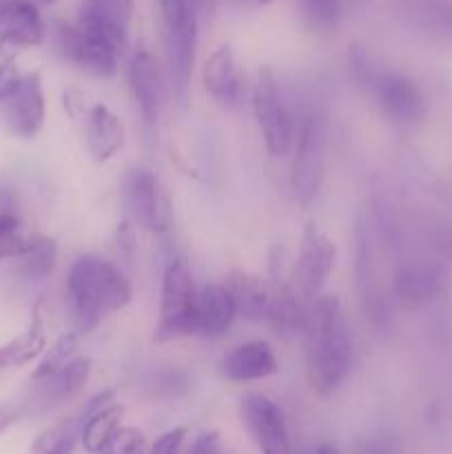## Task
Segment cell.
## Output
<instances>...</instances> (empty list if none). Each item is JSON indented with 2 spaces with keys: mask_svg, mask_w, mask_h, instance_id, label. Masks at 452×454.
<instances>
[{
  "mask_svg": "<svg viewBox=\"0 0 452 454\" xmlns=\"http://www.w3.org/2000/svg\"><path fill=\"white\" fill-rule=\"evenodd\" d=\"M66 300L78 335H87L109 315L127 309L133 300L131 279L97 255H82L66 275Z\"/></svg>",
  "mask_w": 452,
  "mask_h": 454,
  "instance_id": "7a4b0ae2",
  "label": "cell"
},
{
  "mask_svg": "<svg viewBox=\"0 0 452 454\" xmlns=\"http://www.w3.org/2000/svg\"><path fill=\"white\" fill-rule=\"evenodd\" d=\"M44 348H47V322H44L43 306L38 304L34 309L29 328L0 346V371L29 366L31 362L40 359Z\"/></svg>",
  "mask_w": 452,
  "mask_h": 454,
  "instance_id": "7402d4cb",
  "label": "cell"
},
{
  "mask_svg": "<svg viewBox=\"0 0 452 454\" xmlns=\"http://www.w3.org/2000/svg\"><path fill=\"white\" fill-rule=\"evenodd\" d=\"M38 235L25 229V222L13 207H0V260H18L25 255Z\"/></svg>",
  "mask_w": 452,
  "mask_h": 454,
  "instance_id": "cb8c5ba5",
  "label": "cell"
},
{
  "mask_svg": "<svg viewBox=\"0 0 452 454\" xmlns=\"http://www.w3.org/2000/svg\"><path fill=\"white\" fill-rule=\"evenodd\" d=\"M47 25L38 4L31 0H7L0 12V58H16L18 51L40 47Z\"/></svg>",
  "mask_w": 452,
  "mask_h": 454,
  "instance_id": "4fadbf2b",
  "label": "cell"
},
{
  "mask_svg": "<svg viewBox=\"0 0 452 454\" xmlns=\"http://www.w3.org/2000/svg\"><path fill=\"white\" fill-rule=\"evenodd\" d=\"M31 3H34V4H38L40 9H44V7H51V4H56L58 0H31Z\"/></svg>",
  "mask_w": 452,
  "mask_h": 454,
  "instance_id": "f35d334b",
  "label": "cell"
},
{
  "mask_svg": "<svg viewBox=\"0 0 452 454\" xmlns=\"http://www.w3.org/2000/svg\"><path fill=\"white\" fill-rule=\"evenodd\" d=\"M22 75L25 74L18 69L16 58H0V102H4L16 91Z\"/></svg>",
  "mask_w": 452,
  "mask_h": 454,
  "instance_id": "d6a6232c",
  "label": "cell"
},
{
  "mask_svg": "<svg viewBox=\"0 0 452 454\" xmlns=\"http://www.w3.org/2000/svg\"><path fill=\"white\" fill-rule=\"evenodd\" d=\"M80 9L129 34L133 18V0H82Z\"/></svg>",
  "mask_w": 452,
  "mask_h": 454,
  "instance_id": "f1b7e54d",
  "label": "cell"
},
{
  "mask_svg": "<svg viewBox=\"0 0 452 454\" xmlns=\"http://www.w3.org/2000/svg\"><path fill=\"white\" fill-rule=\"evenodd\" d=\"M129 87H131L133 100L140 109L144 124L153 127L160 118V106H162V74L153 53L146 47H137L129 58L127 67Z\"/></svg>",
  "mask_w": 452,
  "mask_h": 454,
  "instance_id": "5bb4252c",
  "label": "cell"
},
{
  "mask_svg": "<svg viewBox=\"0 0 452 454\" xmlns=\"http://www.w3.org/2000/svg\"><path fill=\"white\" fill-rule=\"evenodd\" d=\"M368 3H370V0H344L346 16H348V13H359V12H363Z\"/></svg>",
  "mask_w": 452,
  "mask_h": 454,
  "instance_id": "8d00e7d4",
  "label": "cell"
},
{
  "mask_svg": "<svg viewBox=\"0 0 452 454\" xmlns=\"http://www.w3.org/2000/svg\"><path fill=\"white\" fill-rule=\"evenodd\" d=\"M124 408L115 402L113 390H102L96 397H91L84 406L82 430H80V443L87 452L102 454L122 426Z\"/></svg>",
  "mask_w": 452,
  "mask_h": 454,
  "instance_id": "9a60e30c",
  "label": "cell"
},
{
  "mask_svg": "<svg viewBox=\"0 0 452 454\" xmlns=\"http://www.w3.org/2000/svg\"><path fill=\"white\" fill-rule=\"evenodd\" d=\"M4 4H7V0H0V12H3V9H4Z\"/></svg>",
  "mask_w": 452,
  "mask_h": 454,
  "instance_id": "ab89813d",
  "label": "cell"
},
{
  "mask_svg": "<svg viewBox=\"0 0 452 454\" xmlns=\"http://www.w3.org/2000/svg\"><path fill=\"white\" fill-rule=\"evenodd\" d=\"M450 3H452V0H450Z\"/></svg>",
  "mask_w": 452,
  "mask_h": 454,
  "instance_id": "60d3db41",
  "label": "cell"
},
{
  "mask_svg": "<svg viewBox=\"0 0 452 454\" xmlns=\"http://www.w3.org/2000/svg\"><path fill=\"white\" fill-rule=\"evenodd\" d=\"M441 266L428 260H410L399 264L393 278V293L401 304L424 306L441 293Z\"/></svg>",
  "mask_w": 452,
  "mask_h": 454,
  "instance_id": "ac0fdd59",
  "label": "cell"
},
{
  "mask_svg": "<svg viewBox=\"0 0 452 454\" xmlns=\"http://www.w3.org/2000/svg\"><path fill=\"white\" fill-rule=\"evenodd\" d=\"M297 9L310 31L331 34L346 16L344 0H297Z\"/></svg>",
  "mask_w": 452,
  "mask_h": 454,
  "instance_id": "4316f807",
  "label": "cell"
},
{
  "mask_svg": "<svg viewBox=\"0 0 452 454\" xmlns=\"http://www.w3.org/2000/svg\"><path fill=\"white\" fill-rule=\"evenodd\" d=\"M82 136L89 155L96 162L113 160L124 149V142H127L124 122L102 102L89 106L87 114H84Z\"/></svg>",
  "mask_w": 452,
  "mask_h": 454,
  "instance_id": "2e32d148",
  "label": "cell"
},
{
  "mask_svg": "<svg viewBox=\"0 0 452 454\" xmlns=\"http://www.w3.org/2000/svg\"><path fill=\"white\" fill-rule=\"evenodd\" d=\"M401 12L415 29L439 47L452 49V3L450 0H399Z\"/></svg>",
  "mask_w": 452,
  "mask_h": 454,
  "instance_id": "44dd1931",
  "label": "cell"
},
{
  "mask_svg": "<svg viewBox=\"0 0 452 454\" xmlns=\"http://www.w3.org/2000/svg\"><path fill=\"white\" fill-rule=\"evenodd\" d=\"M186 454H226V448L222 443L220 433L217 430H208V433H202L199 437H195V442L191 443Z\"/></svg>",
  "mask_w": 452,
  "mask_h": 454,
  "instance_id": "836d02e7",
  "label": "cell"
},
{
  "mask_svg": "<svg viewBox=\"0 0 452 454\" xmlns=\"http://www.w3.org/2000/svg\"><path fill=\"white\" fill-rule=\"evenodd\" d=\"M89 377H91V359L82 357V355L60 371L51 372V375L35 377V380H31L29 397L20 406L22 412H44L60 406V403H66L87 386Z\"/></svg>",
  "mask_w": 452,
  "mask_h": 454,
  "instance_id": "7c38bea8",
  "label": "cell"
},
{
  "mask_svg": "<svg viewBox=\"0 0 452 454\" xmlns=\"http://www.w3.org/2000/svg\"><path fill=\"white\" fill-rule=\"evenodd\" d=\"M326 120L319 111H308L297 124L292 142L291 189L300 204H310L317 198L326 177Z\"/></svg>",
  "mask_w": 452,
  "mask_h": 454,
  "instance_id": "8992f818",
  "label": "cell"
},
{
  "mask_svg": "<svg viewBox=\"0 0 452 454\" xmlns=\"http://www.w3.org/2000/svg\"><path fill=\"white\" fill-rule=\"evenodd\" d=\"M337 264V244L319 226L308 224L301 233L292 284L306 301L317 300Z\"/></svg>",
  "mask_w": 452,
  "mask_h": 454,
  "instance_id": "9c48e42d",
  "label": "cell"
},
{
  "mask_svg": "<svg viewBox=\"0 0 452 454\" xmlns=\"http://www.w3.org/2000/svg\"><path fill=\"white\" fill-rule=\"evenodd\" d=\"M149 443L142 430L131 428V426H120L118 433L109 442L106 450L102 454H146Z\"/></svg>",
  "mask_w": 452,
  "mask_h": 454,
  "instance_id": "f546056e",
  "label": "cell"
},
{
  "mask_svg": "<svg viewBox=\"0 0 452 454\" xmlns=\"http://www.w3.org/2000/svg\"><path fill=\"white\" fill-rule=\"evenodd\" d=\"M82 419L80 417H66L56 426L47 428L35 437L29 454H74L80 442Z\"/></svg>",
  "mask_w": 452,
  "mask_h": 454,
  "instance_id": "d4e9b609",
  "label": "cell"
},
{
  "mask_svg": "<svg viewBox=\"0 0 452 454\" xmlns=\"http://www.w3.org/2000/svg\"><path fill=\"white\" fill-rule=\"evenodd\" d=\"M198 286L184 260H171L164 269L160 288V313L155 324V341H173L195 335Z\"/></svg>",
  "mask_w": 452,
  "mask_h": 454,
  "instance_id": "5b68a950",
  "label": "cell"
},
{
  "mask_svg": "<svg viewBox=\"0 0 452 454\" xmlns=\"http://www.w3.org/2000/svg\"><path fill=\"white\" fill-rule=\"evenodd\" d=\"M122 204L137 229L164 235L173 224V204L167 189L149 168L136 167L124 176Z\"/></svg>",
  "mask_w": 452,
  "mask_h": 454,
  "instance_id": "ba28073f",
  "label": "cell"
},
{
  "mask_svg": "<svg viewBox=\"0 0 452 454\" xmlns=\"http://www.w3.org/2000/svg\"><path fill=\"white\" fill-rule=\"evenodd\" d=\"M238 317V306L233 295L222 284L199 288L198 310H195V335L215 340L222 337Z\"/></svg>",
  "mask_w": 452,
  "mask_h": 454,
  "instance_id": "ffe728a7",
  "label": "cell"
},
{
  "mask_svg": "<svg viewBox=\"0 0 452 454\" xmlns=\"http://www.w3.org/2000/svg\"><path fill=\"white\" fill-rule=\"evenodd\" d=\"M18 270L25 279H31V282H43L49 275L53 273L58 262V244L56 239L44 238V235H38L35 242L31 244L29 251L22 257H18Z\"/></svg>",
  "mask_w": 452,
  "mask_h": 454,
  "instance_id": "484cf974",
  "label": "cell"
},
{
  "mask_svg": "<svg viewBox=\"0 0 452 454\" xmlns=\"http://www.w3.org/2000/svg\"><path fill=\"white\" fill-rule=\"evenodd\" d=\"M310 454H341V452L337 450L335 446H331V443H319V446L315 448V450Z\"/></svg>",
  "mask_w": 452,
  "mask_h": 454,
  "instance_id": "74e56055",
  "label": "cell"
},
{
  "mask_svg": "<svg viewBox=\"0 0 452 454\" xmlns=\"http://www.w3.org/2000/svg\"><path fill=\"white\" fill-rule=\"evenodd\" d=\"M253 114H255L266 151L273 158H284L292 149L297 122L279 89L277 78L269 67H261L257 71L255 87H253Z\"/></svg>",
  "mask_w": 452,
  "mask_h": 454,
  "instance_id": "52a82bcc",
  "label": "cell"
},
{
  "mask_svg": "<svg viewBox=\"0 0 452 454\" xmlns=\"http://www.w3.org/2000/svg\"><path fill=\"white\" fill-rule=\"evenodd\" d=\"M78 350H80L78 333L75 331L62 333V335L58 337V340L53 341L49 348H44L43 355H40L38 366H35V371L31 372V380H35V377L51 375V372L65 368L66 364H71L75 357H80Z\"/></svg>",
  "mask_w": 452,
  "mask_h": 454,
  "instance_id": "83f0119b",
  "label": "cell"
},
{
  "mask_svg": "<svg viewBox=\"0 0 452 454\" xmlns=\"http://www.w3.org/2000/svg\"><path fill=\"white\" fill-rule=\"evenodd\" d=\"M226 3L242 9H261V7H269V4L275 3V0H226Z\"/></svg>",
  "mask_w": 452,
  "mask_h": 454,
  "instance_id": "d590c367",
  "label": "cell"
},
{
  "mask_svg": "<svg viewBox=\"0 0 452 454\" xmlns=\"http://www.w3.org/2000/svg\"><path fill=\"white\" fill-rule=\"evenodd\" d=\"M0 115L7 131L16 137H34L43 131L47 118V100H44L43 78L38 71L22 75L16 91L0 102Z\"/></svg>",
  "mask_w": 452,
  "mask_h": 454,
  "instance_id": "8fae6325",
  "label": "cell"
},
{
  "mask_svg": "<svg viewBox=\"0 0 452 454\" xmlns=\"http://www.w3.org/2000/svg\"><path fill=\"white\" fill-rule=\"evenodd\" d=\"M222 375L229 381L246 384V381H261L273 377L279 371V362L269 341L253 340L239 344L222 359Z\"/></svg>",
  "mask_w": 452,
  "mask_h": 454,
  "instance_id": "d6986e66",
  "label": "cell"
},
{
  "mask_svg": "<svg viewBox=\"0 0 452 454\" xmlns=\"http://www.w3.org/2000/svg\"><path fill=\"white\" fill-rule=\"evenodd\" d=\"M355 454H403V448L394 434L370 433L355 442Z\"/></svg>",
  "mask_w": 452,
  "mask_h": 454,
  "instance_id": "4dcf8cb0",
  "label": "cell"
},
{
  "mask_svg": "<svg viewBox=\"0 0 452 454\" xmlns=\"http://www.w3.org/2000/svg\"><path fill=\"white\" fill-rule=\"evenodd\" d=\"M51 43L71 65L97 78H113L118 74L120 58L129 47V34L106 25L91 13L80 12L75 22H53Z\"/></svg>",
  "mask_w": 452,
  "mask_h": 454,
  "instance_id": "3957f363",
  "label": "cell"
},
{
  "mask_svg": "<svg viewBox=\"0 0 452 454\" xmlns=\"http://www.w3.org/2000/svg\"><path fill=\"white\" fill-rule=\"evenodd\" d=\"M22 415V408L18 403H0V434L7 433Z\"/></svg>",
  "mask_w": 452,
  "mask_h": 454,
  "instance_id": "e575fe53",
  "label": "cell"
},
{
  "mask_svg": "<svg viewBox=\"0 0 452 454\" xmlns=\"http://www.w3.org/2000/svg\"><path fill=\"white\" fill-rule=\"evenodd\" d=\"M301 335L308 386L322 397L332 395L346 381L353 364V340L339 297L322 293L310 301Z\"/></svg>",
  "mask_w": 452,
  "mask_h": 454,
  "instance_id": "6da1fadb",
  "label": "cell"
},
{
  "mask_svg": "<svg viewBox=\"0 0 452 454\" xmlns=\"http://www.w3.org/2000/svg\"><path fill=\"white\" fill-rule=\"evenodd\" d=\"M355 58L357 60H353V67L357 80L368 87L384 118L401 127H410L424 120L428 102L410 75L394 69H372L370 62L366 60V53H355Z\"/></svg>",
  "mask_w": 452,
  "mask_h": 454,
  "instance_id": "277c9868",
  "label": "cell"
},
{
  "mask_svg": "<svg viewBox=\"0 0 452 454\" xmlns=\"http://www.w3.org/2000/svg\"><path fill=\"white\" fill-rule=\"evenodd\" d=\"M239 419L261 454H291L286 417L269 395H244L239 399Z\"/></svg>",
  "mask_w": 452,
  "mask_h": 454,
  "instance_id": "30bf717a",
  "label": "cell"
},
{
  "mask_svg": "<svg viewBox=\"0 0 452 454\" xmlns=\"http://www.w3.org/2000/svg\"><path fill=\"white\" fill-rule=\"evenodd\" d=\"M186 434H189V430H186L184 426L167 430V433L160 434V437L155 439L153 446H149L146 454H180L182 446H184L186 442Z\"/></svg>",
  "mask_w": 452,
  "mask_h": 454,
  "instance_id": "1f68e13d",
  "label": "cell"
},
{
  "mask_svg": "<svg viewBox=\"0 0 452 454\" xmlns=\"http://www.w3.org/2000/svg\"><path fill=\"white\" fill-rule=\"evenodd\" d=\"M202 84L208 96L224 106H235L244 96V80L230 44H220L204 60Z\"/></svg>",
  "mask_w": 452,
  "mask_h": 454,
  "instance_id": "e0dca14e",
  "label": "cell"
},
{
  "mask_svg": "<svg viewBox=\"0 0 452 454\" xmlns=\"http://www.w3.org/2000/svg\"><path fill=\"white\" fill-rule=\"evenodd\" d=\"M226 288L233 295L238 315L246 317L248 322H266L273 286L264 278L255 273H246V270H235L229 278Z\"/></svg>",
  "mask_w": 452,
  "mask_h": 454,
  "instance_id": "603a6c76",
  "label": "cell"
}]
</instances>
